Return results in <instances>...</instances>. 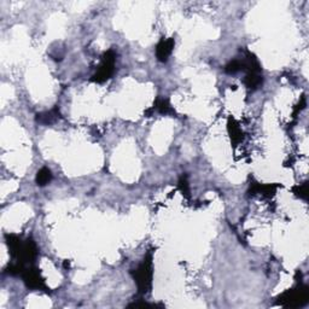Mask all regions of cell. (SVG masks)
I'll return each instance as SVG.
<instances>
[{
    "instance_id": "6da1fadb",
    "label": "cell",
    "mask_w": 309,
    "mask_h": 309,
    "mask_svg": "<svg viewBox=\"0 0 309 309\" xmlns=\"http://www.w3.org/2000/svg\"><path fill=\"white\" fill-rule=\"evenodd\" d=\"M5 240L15 262L33 263L39 255V248L32 238L23 242L17 234H5Z\"/></svg>"
},
{
    "instance_id": "7a4b0ae2",
    "label": "cell",
    "mask_w": 309,
    "mask_h": 309,
    "mask_svg": "<svg viewBox=\"0 0 309 309\" xmlns=\"http://www.w3.org/2000/svg\"><path fill=\"white\" fill-rule=\"evenodd\" d=\"M131 275L137 284L138 292L146 295L152 285V252H149L144 257L143 262L137 268L131 270Z\"/></svg>"
},
{
    "instance_id": "3957f363",
    "label": "cell",
    "mask_w": 309,
    "mask_h": 309,
    "mask_svg": "<svg viewBox=\"0 0 309 309\" xmlns=\"http://www.w3.org/2000/svg\"><path fill=\"white\" fill-rule=\"evenodd\" d=\"M243 72L246 73L245 79H244V84L250 90H256L262 85V69H261L260 63H258L257 58L255 57L251 52L246 51L245 57L243 58Z\"/></svg>"
},
{
    "instance_id": "277c9868",
    "label": "cell",
    "mask_w": 309,
    "mask_h": 309,
    "mask_svg": "<svg viewBox=\"0 0 309 309\" xmlns=\"http://www.w3.org/2000/svg\"><path fill=\"white\" fill-rule=\"evenodd\" d=\"M115 63H116V54L114 50H109L102 57V63L99 66L96 74L93 75V81L104 82L111 78L115 72Z\"/></svg>"
},
{
    "instance_id": "5b68a950",
    "label": "cell",
    "mask_w": 309,
    "mask_h": 309,
    "mask_svg": "<svg viewBox=\"0 0 309 309\" xmlns=\"http://www.w3.org/2000/svg\"><path fill=\"white\" fill-rule=\"evenodd\" d=\"M308 301V289L301 286L298 290H290L279 297L278 304L282 307H298Z\"/></svg>"
},
{
    "instance_id": "8992f818",
    "label": "cell",
    "mask_w": 309,
    "mask_h": 309,
    "mask_svg": "<svg viewBox=\"0 0 309 309\" xmlns=\"http://www.w3.org/2000/svg\"><path fill=\"white\" fill-rule=\"evenodd\" d=\"M23 281H25L26 286L31 290H38V291H45L49 292V287L45 284V280L41 276L39 269L34 266H29V268H26L23 273L21 274Z\"/></svg>"
},
{
    "instance_id": "52a82bcc",
    "label": "cell",
    "mask_w": 309,
    "mask_h": 309,
    "mask_svg": "<svg viewBox=\"0 0 309 309\" xmlns=\"http://www.w3.org/2000/svg\"><path fill=\"white\" fill-rule=\"evenodd\" d=\"M175 41L173 38H169V39H162L160 43L157 44V47H156V57L157 60L164 63V62L168 61L169 56L172 55L173 49H174Z\"/></svg>"
},
{
    "instance_id": "ba28073f",
    "label": "cell",
    "mask_w": 309,
    "mask_h": 309,
    "mask_svg": "<svg viewBox=\"0 0 309 309\" xmlns=\"http://www.w3.org/2000/svg\"><path fill=\"white\" fill-rule=\"evenodd\" d=\"M60 117H61L60 109H58V107H55L50 111L37 114V117H35V119H37V122L41 123V125H51V123L57 121Z\"/></svg>"
},
{
    "instance_id": "9c48e42d",
    "label": "cell",
    "mask_w": 309,
    "mask_h": 309,
    "mask_svg": "<svg viewBox=\"0 0 309 309\" xmlns=\"http://www.w3.org/2000/svg\"><path fill=\"white\" fill-rule=\"evenodd\" d=\"M152 109H154V111L155 110L158 111V113L162 114V115H175L174 109L170 107L168 99L160 98V97L156 99V102H155V104H154V107H152Z\"/></svg>"
},
{
    "instance_id": "30bf717a",
    "label": "cell",
    "mask_w": 309,
    "mask_h": 309,
    "mask_svg": "<svg viewBox=\"0 0 309 309\" xmlns=\"http://www.w3.org/2000/svg\"><path fill=\"white\" fill-rule=\"evenodd\" d=\"M51 180H52V173L47 167L41 168L39 172H38L37 178H35V182H37L38 186H45V185L49 184Z\"/></svg>"
},
{
    "instance_id": "8fae6325",
    "label": "cell",
    "mask_w": 309,
    "mask_h": 309,
    "mask_svg": "<svg viewBox=\"0 0 309 309\" xmlns=\"http://www.w3.org/2000/svg\"><path fill=\"white\" fill-rule=\"evenodd\" d=\"M243 67H244V63H243V60H233L231 62H228L227 64H226L225 67V72L227 73V74H237V73L239 72H243Z\"/></svg>"
},
{
    "instance_id": "7c38bea8",
    "label": "cell",
    "mask_w": 309,
    "mask_h": 309,
    "mask_svg": "<svg viewBox=\"0 0 309 309\" xmlns=\"http://www.w3.org/2000/svg\"><path fill=\"white\" fill-rule=\"evenodd\" d=\"M228 132L229 135H231V139L235 141V143L242 140V131H240L239 126L234 121H231V120H229L228 122Z\"/></svg>"
},
{
    "instance_id": "4fadbf2b",
    "label": "cell",
    "mask_w": 309,
    "mask_h": 309,
    "mask_svg": "<svg viewBox=\"0 0 309 309\" xmlns=\"http://www.w3.org/2000/svg\"><path fill=\"white\" fill-rule=\"evenodd\" d=\"M293 193L297 197H299V198L302 199H307L308 197V182H303V184L298 185V186H296L293 188Z\"/></svg>"
},
{
    "instance_id": "5bb4252c",
    "label": "cell",
    "mask_w": 309,
    "mask_h": 309,
    "mask_svg": "<svg viewBox=\"0 0 309 309\" xmlns=\"http://www.w3.org/2000/svg\"><path fill=\"white\" fill-rule=\"evenodd\" d=\"M179 188L181 190L182 195L188 196V193H190V187H188V181H187V175L186 174L181 175L180 180H179Z\"/></svg>"
}]
</instances>
